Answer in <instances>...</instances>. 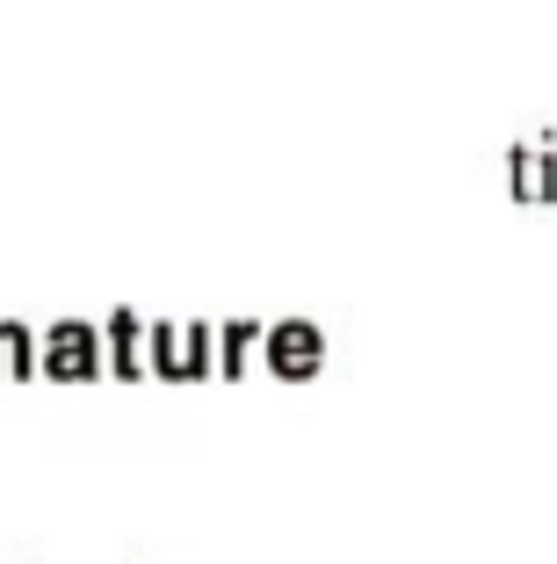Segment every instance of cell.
<instances>
[{"instance_id": "7a4b0ae2", "label": "cell", "mask_w": 557, "mask_h": 564, "mask_svg": "<svg viewBox=\"0 0 557 564\" xmlns=\"http://www.w3.org/2000/svg\"><path fill=\"white\" fill-rule=\"evenodd\" d=\"M152 377H217V355H211V326L203 318H167L152 326Z\"/></svg>"}, {"instance_id": "277c9868", "label": "cell", "mask_w": 557, "mask_h": 564, "mask_svg": "<svg viewBox=\"0 0 557 564\" xmlns=\"http://www.w3.org/2000/svg\"><path fill=\"white\" fill-rule=\"evenodd\" d=\"M101 362H109V377H152V326L138 312H116L101 326Z\"/></svg>"}, {"instance_id": "8992f818", "label": "cell", "mask_w": 557, "mask_h": 564, "mask_svg": "<svg viewBox=\"0 0 557 564\" xmlns=\"http://www.w3.org/2000/svg\"><path fill=\"white\" fill-rule=\"evenodd\" d=\"M0 377H36V333L22 318H0Z\"/></svg>"}, {"instance_id": "5b68a950", "label": "cell", "mask_w": 557, "mask_h": 564, "mask_svg": "<svg viewBox=\"0 0 557 564\" xmlns=\"http://www.w3.org/2000/svg\"><path fill=\"white\" fill-rule=\"evenodd\" d=\"M261 340H268L261 318H225V326H211L217 377H246V369H254V355H261Z\"/></svg>"}, {"instance_id": "6da1fadb", "label": "cell", "mask_w": 557, "mask_h": 564, "mask_svg": "<svg viewBox=\"0 0 557 564\" xmlns=\"http://www.w3.org/2000/svg\"><path fill=\"white\" fill-rule=\"evenodd\" d=\"M36 377H58V383L109 377V362H101V326H87V318H58V326H44V333H36Z\"/></svg>"}, {"instance_id": "3957f363", "label": "cell", "mask_w": 557, "mask_h": 564, "mask_svg": "<svg viewBox=\"0 0 557 564\" xmlns=\"http://www.w3.org/2000/svg\"><path fill=\"white\" fill-rule=\"evenodd\" d=\"M261 362H268V377H319L326 369V333L312 318H282V326H268Z\"/></svg>"}]
</instances>
